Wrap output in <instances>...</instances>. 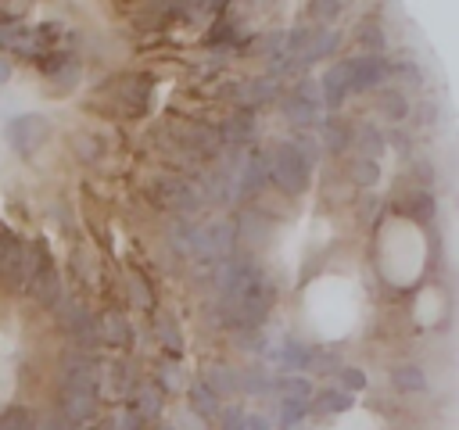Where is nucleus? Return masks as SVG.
I'll list each match as a JSON object with an SVG mask.
<instances>
[{
	"instance_id": "obj_5",
	"label": "nucleus",
	"mask_w": 459,
	"mask_h": 430,
	"mask_svg": "<svg viewBox=\"0 0 459 430\" xmlns=\"http://www.w3.org/2000/svg\"><path fill=\"white\" fill-rule=\"evenodd\" d=\"M161 133H169V140L179 150H190L201 161H212V158L222 154V140H219L215 125H204V122H165Z\"/></svg>"
},
{
	"instance_id": "obj_15",
	"label": "nucleus",
	"mask_w": 459,
	"mask_h": 430,
	"mask_svg": "<svg viewBox=\"0 0 459 430\" xmlns=\"http://www.w3.org/2000/svg\"><path fill=\"white\" fill-rule=\"evenodd\" d=\"M394 208H398L402 215H409L412 222H420V226H427V222H434V215H437V204H434V194H430V190H423V186H412V190H405V194H398V201H394Z\"/></svg>"
},
{
	"instance_id": "obj_49",
	"label": "nucleus",
	"mask_w": 459,
	"mask_h": 430,
	"mask_svg": "<svg viewBox=\"0 0 459 430\" xmlns=\"http://www.w3.org/2000/svg\"><path fill=\"white\" fill-rule=\"evenodd\" d=\"M75 154L93 161V158L100 154V147H97V140H93V136H82V133H79V136H75Z\"/></svg>"
},
{
	"instance_id": "obj_36",
	"label": "nucleus",
	"mask_w": 459,
	"mask_h": 430,
	"mask_svg": "<svg viewBox=\"0 0 459 430\" xmlns=\"http://www.w3.org/2000/svg\"><path fill=\"white\" fill-rule=\"evenodd\" d=\"M158 412H161V387L158 383L136 387V416L140 419H154Z\"/></svg>"
},
{
	"instance_id": "obj_21",
	"label": "nucleus",
	"mask_w": 459,
	"mask_h": 430,
	"mask_svg": "<svg viewBox=\"0 0 459 430\" xmlns=\"http://www.w3.org/2000/svg\"><path fill=\"white\" fill-rule=\"evenodd\" d=\"M373 104H377V111H380L384 118H391V122H402V118L409 115V97H405L402 90H394V86L373 90Z\"/></svg>"
},
{
	"instance_id": "obj_51",
	"label": "nucleus",
	"mask_w": 459,
	"mask_h": 430,
	"mask_svg": "<svg viewBox=\"0 0 459 430\" xmlns=\"http://www.w3.org/2000/svg\"><path fill=\"white\" fill-rule=\"evenodd\" d=\"M176 373H179V369L165 362V366H161V387H176V383H179V376H176Z\"/></svg>"
},
{
	"instance_id": "obj_22",
	"label": "nucleus",
	"mask_w": 459,
	"mask_h": 430,
	"mask_svg": "<svg viewBox=\"0 0 459 430\" xmlns=\"http://www.w3.org/2000/svg\"><path fill=\"white\" fill-rule=\"evenodd\" d=\"M97 408V394H75V391H65L61 394V419L65 423H86Z\"/></svg>"
},
{
	"instance_id": "obj_28",
	"label": "nucleus",
	"mask_w": 459,
	"mask_h": 430,
	"mask_svg": "<svg viewBox=\"0 0 459 430\" xmlns=\"http://www.w3.org/2000/svg\"><path fill=\"white\" fill-rule=\"evenodd\" d=\"M319 143H323L326 150L341 154V150L351 143V125H348V122H341V118H326V122H323V129H319Z\"/></svg>"
},
{
	"instance_id": "obj_12",
	"label": "nucleus",
	"mask_w": 459,
	"mask_h": 430,
	"mask_svg": "<svg viewBox=\"0 0 459 430\" xmlns=\"http://www.w3.org/2000/svg\"><path fill=\"white\" fill-rule=\"evenodd\" d=\"M61 322H65V330L72 333V340L79 344V348H97L100 344V333H97V319L79 305V301H68V305H61Z\"/></svg>"
},
{
	"instance_id": "obj_17",
	"label": "nucleus",
	"mask_w": 459,
	"mask_h": 430,
	"mask_svg": "<svg viewBox=\"0 0 459 430\" xmlns=\"http://www.w3.org/2000/svg\"><path fill=\"white\" fill-rule=\"evenodd\" d=\"M219 140H222V147H230V150H247V147L255 143V118H251L247 111H233L230 122H226V129L219 133Z\"/></svg>"
},
{
	"instance_id": "obj_2",
	"label": "nucleus",
	"mask_w": 459,
	"mask_h": 430,
	"mask_svg": "<svg viewBox=\"0 0 459 430\" xmlns=\"http://www.w3.org/2000/svg\"><path fill=\"white\" fill-rule=\"evenodd\" d=\"M237 251V226L230 219H215L204 226H186L183 254L197 262H222Z\"/></svg>"
},
{
	"instance_id": "obj_48",
	"label": "nucleus",
	"mask_w": 459,
	"mask_h": 430,
	"mask_svg": "<svg viewBox=\"0 0 459 430\" xmlns=\"http://www.w3.org/2000/svg\"><path fill=\"white\" fill-rule=\"evenodd\" d=\"M262 50H265V57H269V61L276 64V61L283 57V32H273V36H265Z\"/></svg>"
},
{
	"instance_id": "obj_47",
	"label": "nucleus",
	"mask_w": 459,
	"mask_h": 430,
	"mask_svg": "<svg viewBox=\"0 0 459 430\" xmlns=\"http://www.w3.org/2000/svg\"><path fill=\"white\" fill-rule=\"evenodd\" d=\"M219 412H222V430H244V408L240 405H230Z\"/></svg>"
},
{
	"instance_id": "obj_34",
	"label": "nucleus",
	"mask_w": 459,
	"mask_h": 430,
	"mask_svg": "<svg viewBox=\"0 0 459 430\" xmlns=\"http://www.w3.org/2000/svg\"><path fill=\"white\" fill-rule=\"evenodd\" d=\"M312 358H316V351H312V348H305L301 340H287V344L280 348V362H283L290 373L308 369V366H312Z\"/></svg>"
},
{
	"instance_id": "obj_50",
	"label": "nucleus",
	"mask_w": 459,
	"mask_h": 430,
	"mask_svg": "<svg viewBox=\"0 0 459 430\" xmlns=\"http://www.w3.org/2000/svg\"><path fill=\"white\" fill-rule=\"evenodd\" d=\"M244 430H273V423L265 416H244Z\"/></svg>"
},
{
	"instance_id": "obj_26",
	"label": "nucleus",
	"mask_w": 459,
	"mask_h": 430,
	"mask_svg": "<svg viewBox=\"0 0 459 430\" xmlns=\"http://www.w3.org/2000/svg\"><path fill=\"white\" fill-rule=\"evenodd\" d=\"M219 394L204 383V380H194L190 383V412L194 416H201V419H212V416H219Z\"/></svg>"
},
{
	"instance_id": "obj_27",
	"label": "nucleus",
	"mask_w": 459,
	"mask_h": 430,
	"mask_svg": "<svg viewBox=\"0 0 459 430\" xmlns=\"http://www.w3.org/2000/svg\"><path fill=\"white\" fill-rule=\"evenodd\" d=\"M280 97V79L276 75H258L244 82V104H269Z\"/></svg>"
},
{
	"instance_id": "obj_44",
	"label": "nucleus",
	"mask_w": 459,
	"mask_h": 430,
	"mask_svg": "<svg viewBox=\"0 0 459 430\" xmlns=\"http://www.w3.org/2000/svg\"><path fill=\"white\" fill-rule=\"evenodd\" d=\"M158 340H161L169 351H179V344H183V337H179L176 322H169V319H158Z\"/></svg>"
},
{
	"instance_id": "obj_24",
	"label": "nucleus",
	"mask_w": 459,
	"mask_h": 430,
	"mask_svg": "<svg viewBox=\"0 0 459 430\" xmlns=\"http://www.w3.org/2000/svg\"><path fill=\"white\" fill-rule=\"evenodd\" d=\"M391 383H394L402 394H423V391H427V373H423L420 366H412V362H398V366L391 369Z\"/></svg>"
},
{
	"instance_id": "obj_52",
	"label": "nucleus",
	"mask_w": 459,
	"mask_h": 430,
	"mask_svg": "<svg viewBox=\"0 0 459 430\" xmlns=\"http://www.w3.org/2000/svg\"><path fill=\"white\" fill-rule=\"evenodd\" d=\"M39 430H68V423H65V419H61L57 412H50V416H47V419L39 423Z\"/></svg>"
},
{
	"instance_id": "obj_45",
	"label": "nucleus",
	"mask_w": 459,
	"mask_h": 430,
	"mask_svg": "<svg viewBox=\"0 0 459 430\" xmlns=\"http://www.w3.org/2000/svg\"><path fill=\"white\" fill-rule=\"evenodd\" d=\"M337 380H341V391H348V394L366 387V373L362 369H351V366L348 369H337Z\"/></svg>"
},
{
	"instance_id": "obj_16",
	"label": "nucleus",
	"mask_w": 459,
	"mask_h": 430,
	"mask_svg": "<svg viewBox=\"0 0 459 430\" xmlns=\"http://www.w3.org/2000/svg\"><path fill=\"white\" fill-rule=\"evenodd\" d=\"M61 391L75 394H97V366L90 358H68L61 373Z\"/></svg>"
},
{
	"instance_id": "obj_20",
	"label": "nucleus",
	"mask_w": 459,
	"mask_h": 430,
	"mask_svg": "<svg viewBox=\"0 0 459 430\" xmlns=\"http://www.w3.org/2000/svg\"><path fill=\"white\" fill-rule=\"evenodd\" d=\"M348 147H355V154H362V158H373V161H377V158L384 154V147H387V143H384V133H380L373 122H362V125H355V129H351V143H348Z\"/></svg>"
},
{
	"instance_id": "obj_25",
	"label": "nucleus",
	"mask_w": 459,
	"mask_h": 430,
	"mask_svg": "<svg viewBox=\"0 0 459 430\" xmlns=\"http://www.w3.org/2000/svg\"><path fill=\"white\" fill-rule=\"evenodd\" d=\"M377 179H380V161L362 158V154H351V161H348V183L359 186V190H369V186H377Z\"/></svg>"
},
{
	"instance_id": "obj_30",
	"label": "nucleus",
	"mask_w": 459,
	"mask_h": 430,
	"mask_svg": "<svg viewBox=\"0 0 459 430\" xmlns=\"http://www.w3.org/2000/svg\"><path fill=\"white\" fill-rule=\"evenodd\" d=\"M308 416V401L301 398H280L276 401V430H294Z\"/></svg>"
},
{
	"instance_id": "obj_8",
	"label": "nucleus",
	"mask_w": 459,
	"mask_h": 430,
	"mask_svg": "<svg viewBox=\"0 0 459 430\" xmlns=\"http://www.w3.org/2000/svg\"><path fill=\"white\" fill-rule=\"evenodd\" d=\"M25 290H29V297H32L39 308H57V305H61V276H57V269H54V262L47 258L43 247H39V254H36V265H32V276H29Z\"/></svg>"
},
{
	"instance_id": "obj_54",
	"label": "nucleus",
	"mask_w": 459,
	"mask_h": 430,
	"mask_svg": "<svg viewBox=\"0 0 459 430\" xmlns=\"http://www.w3.org/2000/svg\"><path fill=\"white\" fill-rule=\"evenodd\" d=\"M7 79H11V61L0 57V82H7Z\"/></svg>"
},
{
	"instance_id": "obj_29",
	"label": "nucleus",
	"mask_w": 459,
	"mask_h": 430,
	"mask_svg": "<svg viewBox=\"0 0 459 430\" xmlns=\"http://www.w3.org/2000/svg\"><path fill=\"white\" fill-rule=\"evenodd\" d=\"M97 333H100L104 344H129V322H126L122 312H108V315H100Z\"/></svg>"
},
{
	"instance_id": "obj_1",
	"label": "nucleus",
	"mask_w": 459,
	"mask_h": 430,
	"mask_svg": "<svg viewBox=\"0 0 459 430\" xmlns=\"http://www.w3.org/2000/svg\"><path fill=\"white\" fill-rule=\"evenodd\" d=\"M265 168H269V183L283 197H301L308 190V183H312V165L298 154V147L290 140H280L265 154Z\"/></svg>"
},
{
	"instance_id": "obj_37",
	"label": "nucleus",
	"mask_w": 459,
	"mask_h": 430,
	"mask_svg": "<svg viewBox=\"0 0 459 430\" xmlns=\"http://www.w3.org/2000/svg\"><path fill=\"white\" fill-rule=\"evenodd\" d=\"M341 11H344V0H308V18H312L316 25H330V22H337Z\"/></svg>"
},
{
	"instance_id": "obj_10",
	"label": "nucleus",
	"mask_w": 459,
	"mask_h": 430,
	"mask_svg": "<svg viewBox=\"0 0 459 430\" xmlns=\"http://www.w3.org/2000/svg\"><path fill=\"white\" fill-rule=\"evenodd\" d=\"M348 68H351V93H373L387 82V61L384 54H355L348 57Z\"/></svg>"
},
{
	"instance_id": "obj_38",
	"label": "nucleus",
	"mask_w": 459,
	"mask_h": 430,
	"mask_svg": "<svg viewBox=\"0 0 459 430\" xmlns=\"http://www.w3.org/2000/svg\"><path fill=\"white\" fill-rule=\"evenodd\" d=\"M237 383H240L244 394H269L273 391V376L265 369H247V373L237 376Z\"/></svg>"
},
{
	"instance_id": "obj_18",
	"label": "nucleus",
	"mask_w": 459,
	"mask_h": 430,
	"mask_svg": "<svg viewBox=\"0 0 459 430\" xmlns=\"http://www.w3.org/2000/svg\"><path fill=\"white\" fill-rule=\"evenodd\" d=\"M43 75L54 82V86H50L54 93H68V90L79 82V64H75V57H68V54H54L50 61H43Z\"/></svg>"
},
{
	"instance_id": "obj_3",
	"label": "nucleus",
	"mask_w": 459,
	"mask_h": 430,
	"mask_svg": "<svg viewBox=\"0 0 459 430\" xmlns=\"http://www.w3.org/2000/svg\"><path fill=\"white\" fill-rule=\"evenodd\" d=\"M57 39V25H29L18 18H0V54L47 57Z\"/></svg>"
},
{
	"instance_id": "obj_33",
	"label": "nucleus",
	"mask_w": 459,
	"mask_h": 430,
	"mask_svg": "<svg viewBox=\"0 0 459 430\" xmlns=\"http://www.w3.org/2000/svg\"><path fill=\"white\" fill-rule=\"evenodd\" d=\"M387 75H394L405 90H423V72L412 57H398L394 64H387Z\"/></svg>"
},
{
	"instance_id": "obj_6",
	"label": "nucleus",
	"mask_w": 459,
	"mask_h": 430,
	"mask_svg": "<svg viewBox=\"0 0 459 430\" xmlns=\"http://www.w3.org/2000/svg\"><path fill=\"white\" fill-rule=\"evenodd\" d=\"M108 93H111L115 108H118L126 118H133V115H143V111H147L151 93H154V79L143 75V72H126V75H118V79L108 86Z\"/></svg>"
},
{
	"instance_id": "obj_40",
	"label": "nucleus",
	"mask_w": 459,
	"mask_h": 430,
	"mask_svg": "<svg viewBox=\"0 0 459 430\" xmlns=\"http://www.w3.org/2000/svg\"><path fill=\"white\" fill-rule=\"evenodd\" d=\"M273 387L280 391V398H301V401L312 398V387H308V380H301V376H283V380L273 383Z\"/></svg>"
},
{
	"instance_id": "obj_42",
	"label": "nucleus",
	"mask_w": 459,
	"mask_h": 430,
	"mask_svg": "<svg viewBox=\"0 0 459 430\" xmlns=\"http://www.w3.org/2000/svg\"><path fill=\"white\" fill-rule=\"evenodd\" d=\"M0 430H32V419H29V412L25 408H7V412H0Z\"/></svg>"
},
{
	"instance_id": "obj_35",
	"label": "nucleus",
	"mask_w": 459,
	"mask_h": 430,
	"mask_svg": "<svg viewBox=\"0 0 459 430\" xmlns=\"http://www.w3.org/2000/svg\"><path fill=\"white\" fill-rule=\"evenodd\" d=\"M355 43L362 47V54H384V47H387L384 29H380L377 22H362V25L355 29Z\"/></svg>"
},
{
	"instance_id": "obj_39",
	"label": "nucleus",
	"mask_w": 459,
	"mask_h": 430,
	"mask_svg": "<svg viewBox=\"0 0 459 430\" xmlns=\"http://www.w3.org/2000/svg\"><path fill=\"white\" fill-rule=\"evenodd\" d=\"M290 143L298 147V154H301L308 165H316V161L323 158V143H319V136H316V133H308V129H301V133H298Z\"/></svg>"
},
{
	"instance_id": "obj_7",
	"label": "nucleus",
	"mask_w": 459,
	"mask_h": 430,
	"mask_svg": "<svg viewBox=\"0 0 459 430\" xmlns=\"http://www.w3.org/2000/svg\"><path fill=\"white\" fill-rule=\"evenodd\" d=\"M50 140V122L36 111L29 115H14L7 122V143L18 150V154H36L43 143Z\"/></svg>"
},
{
	"instance_id": "obj_19",
	"label": "nucleus",
	"mask_w": 459,
	"mask_h": 430,
	"mask_svg": "<svg viewBox=\"0 0 459 430\" xmlns=\"http://www.w3.org/2000/svg\"><path fill=\"white\" fill-rule=\"evenodd\" d=\"M280 111H283V118H287L290 125H298V129H316L323 108L301 100L298 93H283V97H280Z\"/></svg>"
},
{
	"instance_id": "obj_13",
	"label": "nucleus",
	"mask_w": 459,
	"mask_h": 430,
	"mask_svg": "<svg viewBox=\"0 0 459 430\" xmlns=\"http://www.w3.org/2000/svg\"><path fill=\"white\" fill-rule=\"evenodd\" d=\"M337 43H341V36H337L333 29H326V25L305 29V39H301V47H298V68H305V64H316V61L330 57V54L337 50Z\"/></svg>"
},
{
	"instance_id": "obj_23",
	"label": "nucleus",
	"mask_w": 459,
	"mask_h": 430,
	"mask_svg": "<svg viewBox=\"0 0 459 430\" xmlns=\"http://www.w3.org/2000/svg\"><path fill=\"white\" fill-rule=\"evenodd\" d=\"M348 408H351V394L341 387H326L316 398H308V412H316V416H333V412H348Z\"/></svg>"
},
{
	"instance_id": "obj_11",
	"label": "nucleus",
	"mask_w": 459,
	"mask_h": 430,
	"mask_svg": "<svg viewBox=\"0 0 459 430\" xmlns=\"http://www.w3.org/2000/svg\"><path fill=\"white\" fill-rule=\"evenodd\" d=\"M319 93H323V108L337 111L348 97H351V68H348V57L344 61H333L323 79H319Z\"/></svg>"
},
{
	"instance_id": "obj_46",
	"label": "nucleus",
	"mask_w": 459,
	"mask_h": 430,
	"mask_svg": "<svg viewBox=\"0 0 459 430\" xmlns=\"http://www.w3.org/2000/svg\"><path fill=\"white\" fill-rule=\"evenodd\" d=\"M290 93H298L301 100H308V104H316V108H323V93H319V82H312V79H301Z\"/></svg>"
},
{
	"instance_id": "obj_4",
	"label": "nucleus",
	"mask_w": 459,
	"mask_h": 430,
	"mask_svg": "<svg viewBox=\"0 0 459 430\" xmlns=\"http://www.w3.org/2000/svg\"><path fill=\"white\" fill-rule=\"evenodd\" d=\"M36 254H39V244H22L18 236L0 233V283L11 290H25Z\"/></svg>"
},
{
	"instance_id": "obj_41",
	"label": "nucleus",
	"mask_w": 459,
	"mask_h": 430,
	"mask_svg": "<svg viewBox=\"0 0 459 430\" xmlns=\"http://www.w3.org/2000/svg\"><path fill=\"white\" fill-rule=\"evenodd\" d=\"M129 294H133V305H136V308H151V305H154L151 283H147L143 276H129Z\"/></svg>"
},
{
	"instance_id": "obj_53",
	"label": "nucleus",
	"mask_w": 459,
	"mask_h": 430,
	"mask_svg": "<svg viewBox=\"0 0 459 430\" xmlns=\"http://www.w3.org/2000/svg\"><path fill=\"white\" fill-rule=\"evenodd\" d=\"M391 147H398V150H409V133L394 129V133H391Z\"/></svg>"
},
{
	"instance_id": "obj_9",
	"label": "nucleus",
	"mask_w": 459,
	"mask_h": 430,
	"mask_svg": "<svg viewBox=\"0 0 459 430\" xmlns=\"http://www.w3.org/2000/svg\"><path fill=\"white\" fill-rule=\"evenodd\" d=\"M154 197H158V204H165L172 215H179V219H190L204 201H201V194H197V186L194 183H186V179H179V176H165L158 186H154Z\"/></svg>"
},
{
	"instance_id": "obj_55",
	"label": "nucleus",
	"mask_w": 459,
	"mask_h": 430,
	"mask_svg": "<svg viewBox=\"0 0 459 430\" xmlns=\"http://www.w3.org/2000/svg\"><path fill=\"white\" fill-rule=\"evenodd\" d=\"M226 4H230V0H204L201 7H215V11H219V7H226Z\"/></svg>"
},
{
	"instance_id": "obj_31",
	"label": "nucleus",
	"mask_w": 459,
	"mask_h": 430,
	"mask_svg": "<svg viewBox=\"0 0 459 430\" xmlns=\"http://www.w3.org/2000/svg\"><path fill=\"white\" fill-rule=\"evenodd\" d=\"M233 226H237V240H244V244H265L269 240V222L258 219L255 211H244L240 222H233Z\"/></svg>"
},
{
	"instance_id": "obj_14",
	"label": "nucleus",
	"mask_w": 459,
	"mask_h": 430,
	"mask_svg": "<svg viewBox=\"0 0 459 430\" xmlns=\"http://www.w3.org/2000/svg\"><path fill=\"white\" fill-rule=\"evenodd\" d=\"M269 183V168H265V150H247L240 168H237V197H255L262 194V186Z\"/></svg>"
},
{
	"instance_id": "obj_32",
	"label": "nucleus",
	"mask_w": 459,
	"mask_h": 430,
	"mask_svg": "<svg viewBox=\"0 0 459 430\" xmlns=\"http://www.w3.org/2000/svg\"><path fill=\"white\" fill-rule=\"evenodd\" d=\"M237 369H230V366H222V362H215L212 369H208V376H204V383L222 398V394H237L240 391V383H237Z\"/></svg>"
},
{
	"instance_id": "obj_43",
	"label": "nucleus",
	"mask_w": 459,
	"mask_h": 430,
	"mask_svg": "<svg viewBox=\"0 0 459 430\" xmlns=\"http://www.w3.org/2000/svg\"><path fill=\"white\" fill-rule=\"evenodd\" d=\"M377 215H380V197L377 194H362L359 197V222L369 226V222H377Z\"/></svg>"
},
{
	"instance_id": "obj_56",
	"label": "nucleus",
	"mask_w": 459,
	"mask_h": 430,
	"mask_svg": "<svg viewBox=\"0 0 459 430\" xmlns=\"http://www.w3.org/2000/svg\"><path fill=\"white\" fill-rule=\"evenodd\" d=\"M165 430H176V426H165Z\"/></svg>"
}]
</instances>
